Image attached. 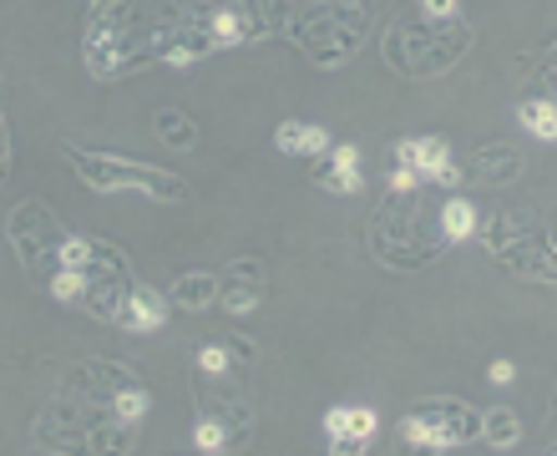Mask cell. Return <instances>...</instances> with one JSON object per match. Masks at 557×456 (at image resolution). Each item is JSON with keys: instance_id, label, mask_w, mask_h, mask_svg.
Masks as SVG:
<instances>
[{"instance_id": "cell-34", "label": "cell", "mask_w": 557, "mask_h": 456, "mask_svg": "<svg viewBox=\"0 0 557 456\" xmlns=\"http://www.w3.org/2000/svg\"><path fill=\"white\" fill-rule=\"evenodd\" d=\"M486 375H492V385H512V381H517L512 360H492V370H486Z\"/></svg>"}, {"instance_id": "cell-13", "label": "cell", "mask_w": 557, "mask_h": 456, "mask_svg": "<svg viewBox=\"0 0 557 456\" xmlns=\"http://www.w3.org/2000/svg\"><path fill=\"white\" fill-rule=\"evenodd\" d=\"M117 324H122V330H133V335H147V330L168 324V299H162L152 284H133L127 305L117 309Z\"/></svg>"}, {"instance_id": "cell-22", "label": "cell", "mask_w": 557, "mask_h": 456, "mask_svg": "<svg viewBox=\"0 0 557 456\" xmlns=\"http://www.w3.org/2000/svg\"><path fill=\"white\" fill-rule=\"evenodd\" d=\"M259 299H264V289L259 284H238V280H228L223 284L219 280V305L234 315V320H244V315H253L259 309Z\"/></svg>"}, {"instance_id": "cell-1", "label": "cell", "mask_w": 557, "mask_h": 456, "mask_svg": "<svg viewBox=\"0 0 557 456\" xmlns=\"http://www.w3.org/2000/svg\"><path fill=\"white\" fill-rule=\"evenodd\" d=\"M147 416V385L117 360H82L36 416L41 452H133Z\"/></svg>"}, {"instance_id": "cell-11", "label": "cell", "mask_w": 557, "mask_h": 456, "mask_svg": "<svg viewBox=\"0 0 557 456\" xmlns=\"http://www.w3.org/2000/svg\"><path fill=\"white\" fill-rule=\"evenodd\" d=\"M198 26H203V36L213 41V51H219V46L259 41V36H264V15L244 11V5H208V11L198 15Z\"/></svg>"}, {"instance_id": "cell-16", "label": "cell", "mask_w": 557, "mask_h": 456, "mask_svg": "<svg viewBox=\"0 0 557 456\" xmlns=\"http://www.w3.org/2000/svg\"><path fill=\"white\" fill-rule=\"evenodd\" d=\"M168 299H173L177 309H208L219 305V274H203V269H188V274H177L173 289H168Z\"/></svg>"}, {"instance_id": "cell-5", "label": "cell", "mask_w": 557, "mask_h": 456, "mask_svg": "<svg viewBox=\"0 0 557 456\" xmlns=\"http://www.w3.org/2000/svg\"><path fill=\"white\" fill-rule=\"evenodd\" d=\"M198 416H193V446L203 456H223L249 446L253 436V411L249 400L238 396L228 375H198Z\"/></svg>"}, {"instance_id": "cell-6", "label": "cell", "mask_w": 557, "mask_h": 456, "mask_svg": "<svg viewBox=\"0 0 557 456\" xmlns=\"http://www.w3.org/2000/svg\"><path fill=\"white\" fill-rule=\"evenodd\" d=\"M66 158H72L76 177L87 183V188L97 193H122L133 188L143 193V198H152V204H188V177L177 173H162V168H147V162L137 158H112V152H76L66 148Z\"/></svg>"}, {"instance_id": "cell-31", "label": "cell", "mask_w": 557, "mask_h": 456, "mask_svg": "<svg viewBox=\"0 0 557 456\" xmlns=\"http://www.w3.org/2000/svg\"><path fill=\"white\" fill-rule=\"evenodd\" d=\"M330 452L335 456H360V452H370V442H360V436H330Z\"/></svg>"}, {"instance_id": "cell-9", "label": "cell", "mask_w": 557, "mask_h": 456, "mask_svg": "<svg viewBox=\"0 0 557 456\" xmlns=\"http://www.w3.org/2000/svg\"><path fill=\"white\" fill-rule=\"evenodd\" d=\"M5 238L21 254V269H26L30 280H41V264H57V249H61V238H66V229H61L57 213L41 198H26L11 213V223H5Z\"/></svg>"}, {"instance_id": "cell-25", "label": "cell", "mask_w": 557, "mask_h": 456, "mask_svg": "<svg viewBox=\"0 0 557 456\" xmlns=\"http://www.w3.org/2000/svg\"><path fill=\"white\" fill-rule=\"evenodd\" d=\"M46 289H51L61 305H82V295H87V274H82V269H57Z\"/></svg>"}, {"instance_id": "cell-32", "label": "cell", "mask_w": 557, "mask_h": 456, "mask_svg": "<svg viewBox=\"0 0 557 456\" xmlns=\"http://www.w3.org/2000/svg\"><path fill=\"white\" fill-rule=\"evenodd\" d=\"M223 345H228V355H234V360H253V355H259V345H253L249 335H228Z\"/></svg>"}, {"instance_id": "cell-20", "label": "cell", "mask_w": 557, "mask_h": 456, "mask_svg": "<svg viewBox=\"0 0 557 456\" xmlns=\"http://www.w3.org/2000/svg\"><path fill=\"white\" fill-rule=\"evenodd\" d=\"M517 118L537 143H553L557 137V112H553V91H537V97H522L517 102Z\"/></svg>"}, {"instance_id": "cell-26", "label": "cell", "mask_w": 557, "mask_h": 456, "mask_svg": "<svg viewBox=\"0 0 557 456\" xmlns=\"http://www.w3.org/2000/svg\"><path fill=\"white\" fill-rule=\"evenodd\" d=\"M228 370H234L228 345H203V350H198V375H228Z\"/></svg>"}, {"instance_id": "cell-15", "label": "cell", "mask_w": 557, "mask_h": 456, "mask_svg": "<svg viewBox=\"0 0 557 456\" xmlns=\"http://www.w3.org/2000/svg\"><path fill=\"white\" fill-rule=\"evenodd\" d=\"M274 148L284 152V158H324L335 143H330V133L314 127V122H278Z\"/></svg>"}, {"instance_id": "cell-23", "label": "cell", "mask_w": 557, "mask_h": 456, "mask_svg": "<svg viewBox=\"0 0 557 456\" xmlns=\"http://www.w3.org/2000/svg\"><path fill=\"white\" fill-rule=\"evenodd\" d=\"M314 183H324L330 193H366V173L360 168H335V162H320V168H309Z\"/></svg>"}, {"instance_id": "cell-28", "label": "cell", "mask_w": 557, "mask_h": 456, "mask_svg": "<svg viewBox=\"0 0 557 456\" xmlns=\"http://www.w3.org/2000/svg\"><path fill=\"white\" fill-rule=\"evenodd\" d=\"M461 177H467V168H456L451 158L436 162L431 173H425V183H436V188H461Z\"/></svg>"}, {"instance_id": "cell-21", "label": "cell", "mask_w": 557, "mask_h": 456, "mask_svg": "<svg viewBox=\"0 0 557 456\" xmlns=\"http://www.w3.org/2000/svg\"><path fill=\"white\" fill-rule=\"evenodd\" d=\"M152 133H158L168 148H177V152L198 148V127H193L188 112H177V107H162L158 118H152Z\"/></svg>"}, {"instance_id": "cell-29", "label": "cell", "mask_w": 557, "mask_h": 456, "mask_svg": "<svg viewBox=\"0 0 557 456\" xmlns=\"http://www.w3.org/2000/svg\"><path fill=\"white\" fill-rule=\"evenodd\" d=\"M421 183H425V177L416 173V168H406V162H396V168H391V193H416Z\"/></svg>"}, {"instance_id": "cell-10", "label": "cell", "mask_w": 557, "mask_h": 456, "mask_svg": "<svg viewBox=\"0 0 557 456\" xmlns=\"http://www.w3.org/2000/svg\"><path fill=\"white\" fill-rule=\"evenodd\" d=\"M87 274V295H82V309H91L97 320H112L117 324V309L127 305V295H133V264H127V254L117 249V244H107V238H97V249H91V264L82 269Z\"/></svg>"}, {"instance_id": "cell-3", "label": "cell", "mask_w": 557, "mask_h": 456, "mask_svg": "<svg viewBox=\"0 0 557 456\" xmlns=\"http://www.w3.org/2000/svg\"><path fill=\"white\" fill-rule=\"evenodd\" d=\"M370 249L391 269H421L446 249V238H441V229H436V213H425V204H421V188L391 193V198L370 213Z\"/></svg>"}, {"instance_id": "cell-4", "label": "cell", "mask_w": 557, "mask_h": 456, "mask_svg": "<svg viewBox=\"0 0 557 456\" xmlns=\"http://www.w3.org/2000/svg\"><path fill=\"white\" fill-rule=\"evenodd\" d=\"M471 46V30L461 26V21H431V15H406V21H396V26L385 30V66L400 76H441L451 72L456 61L467 57Z\"/></svg>"}, {"instance_id": "cell-18", "label": "cell", "mask_w": 557, "mask_h": 456, "mask_svg": "<svg viewBox=\"0 0 557 456\" xmlns=\"http://www.w3.org/2000/svg\"><path fill=\"white\" fill-rule=\"evenodd\" d=\"M375 431H381V416L370 411V406H335V411H324V436H360V442H375Z\"/></svg>"}, {"instance_id": "cell-30", "label": "cell", "mask_w": 557, "mask_h": 456, "mask_svg": "<svg viewBox=\"0 0 557 456\" xmlns=\"http://www.w3.org/2000/svg\"><path fill=\"white\" fill-rule=\"evenodd\" d=\"M330 162H335V168H360V148H355V143H335Z\"/></svg>"}, {"instance_id": "cell-33", "label": "cell", "mask_w": 557, "mask_h": 456, "mask_svg": "<svg viewBox=\"0 0 557 456\" xmlns=\"http://www.w3.org/2000/svg\"><path fill=\"white\" fill-rule=\"evenodd\" d=\"M421 15H431V21H451L456 0H421Z\"/></svg>"}, {"instance_id": "cell-35", "label": "cell", "mask_w": 557, "mask_h": 456, "mask_svg": "<svg viewBox=\"0 0 557 456\" xmlns=\"http://www.w3.org/2000/svg\"><path fill=\"white\" fill-rule=\"evenodd\" d=\"M0 177H5V118H0Z\"/></svg>"}, {"instance_id": "cell-14", "label": "cell", "mask_w": 557, "mask_h": 456, "mask_svg": "<svg viewBox=\"0 0 557 456\" xmlns=\"http://www.w3.org/2000/svg\"><path fill=\"white\" fill-rule=\"evenodd\" d=\"M436 229H441V238H446V249H451V244H467V238H476V229H482V208L471 204V198H461V193H451V198L436 208Z\"/></svg>"}, {"instance_id": "cell-27", "label": "cell", "mask_w": 557, "mask_h": 456, "mask_svg": "<svg viewBox=\"0 0 557 456\" xmlns=\"http://www.w3.org/2000/svg\"><path fill=\"white\" fill-rule=\"evenodd\" d=\"M223 280H238V284H259V289H264V259H234V264H228V274H223Z\"/></svg>"}, {"instance_id": "cell-2", "label": "cell", "mask_w": 557, "mask_h": 456, "mask_svg": "<svg viewBox=\"0 0 557 456\" xmlns=\"http://www.w3.org/2000/svg\"><path fill=\"white\" fill-rule=\"evenodd\" d=\"M259 15L264 30H289L294 46L320 66L350 61L370 26L366 0H269V11Z\"/></svg>"}, {"instance_id": "cell-8", "label": "cell", "mask_w": 557, "mask_h": 456, "mask_svg": "<svg viewBox=\"0 0 557 456\" xmlns=\"http://www.w3.org/2000/svg\"><path fill=\"white\" fill-rule=\"evenodd\" d=\"M400 442L406 452H456L467 442H482V411H471L456 396H425L416 411L400 416Z\"/></svg>"}, {"instance_id": "cell-24", "label": "cell", "mask_w": 557, "mask_h": 456, "mask_svg": "<svg viewBox=\"0 0 557 456\" xmlns=\"http://www.w3.org/2000/svg\"><path fill=\"white\" fill-rule=\"evenodd\" d=\"M91 249H97V238L87 234H66L57 249V269H87L91 264Z\"/></svg>"}, {"instance_id": "cell-12", "label": "cell", "mask_w": 557, "mask_h": 456, "mask_svg": "<svg viewBox=\"0 0 557 456\" xmlns=\"http://www.w3.org/2000/svg\"><path fill=\"white\" fill-rule=\"evenodd\" d=\"M471 177H482L486 188H502V183H517L522 177V152L512 143H482V148H471Z\"/></svg>"}, {"instance_id": "cell-17", "label": "cell", "mask_w": 557, "mask_h": 456, "mask_svg": "<svg viewBox=\"0 0 557 456\" xmlns=\"http://www.w3.org/2000/svg\"><path fill=\"white\" fill-rule=\"evenodd\" d=\"M391 158L416 168V173L425 177L436 162L451 158V148H446V137H396V143H391Z\"/></svg>"}, {"instance_id": "cell-19", "label": "cell", "mask_w": 557, "mask_h": 456, "mask_svg": "<svg viewBox=\"0 0 557 456\" xmlns=\"http://www.w3.org/2000/svg\"><path fill=\"white\" fill-rule=\"evenodd\" d=\"M482 442L492 446V452H512V446L522 442V416H517L512 406H492V411L482 416Z\"/></svg>"}, {"instance_id": "cell-7", "label": "cell", "mask_w": 557, "mask_h": 456, "mask_svg": "<svg viewBox=\"0 0 557 456\" xmlns=\"http://www.w3.org/2000/svg\"><path fill=\"white\" fill-rule=\"evenodd\" d=\"M476 234L486 238V249L497 254L512 274H528V280H537V284L557 280V269H553V229H547V219H528V213H492V219H482Z\"/></svg>"}]
</instances>
